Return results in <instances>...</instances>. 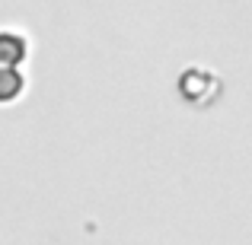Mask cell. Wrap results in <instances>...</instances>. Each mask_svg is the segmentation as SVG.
Here are the masks:
<instances>
[{
	"mask_svg": "<svg viewBox=\"0 0 252 245\" xmlns=\"http://www.w3.org/2000/svg\"><path fill=\"white\" fill-rule=\"evenodd\" d=\"M29 54V42L19 32H0V64L3 67H16Z\"/></svg>",
	"mask_w": 252,
	"mask_h": 245,
	"instance_id": "cell-1",
	"label": "cell"
},
{
	"mask_svg": "<svg viewBox=\"0 0 252 245\" xmlns=\"http://www.w3.org/2000/svg\"><path fill=\"white\" fill-rule=\"evenodd\" d=\"M23 86H26V80L16 67H3L0 64V102H13L23 92Z\"/></svg>",
	"mask_w": 252,
	"mask_h": 245,
	"instance_id": "cell-2",
	"label": "cell"
}]
</instances>
